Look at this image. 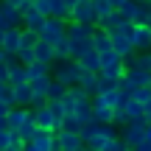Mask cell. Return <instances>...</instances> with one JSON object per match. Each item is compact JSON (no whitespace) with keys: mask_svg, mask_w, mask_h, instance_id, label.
<instances>
[{"mask_svg":"<svg viewBox=\"0 0 151 151\" xmlns=\"http://www.w3.org/2000/svg\"><path fill=\"white\" fill-rule=\"evenodd\" d=\"M28 115H31V106H17V104H14V106L9 109V115H6V126H9L11 132H17L22 123H25Z\"/></svg>","mask_w":151,"mask_h":151,"instance_id":"obj_13","label":"cell"},{"mask_svg":"<svg viewBox=\"0 0 151 151\" xmlns=\"http://www.w3.org/2000/svg\"><path fill=\"white\" fill-rule=\"evenodd\" d=\"M70 20H78V22H98V14H95L92 0H78V3L70 9Z\"/></svg>","mask_w":151,"mask_h":151,"instance_id":"obj_9","label":"cell"},{"mask_svg":"<svg viewBox=\"0 0 151 151\" xmlns=\"http://www.w3.org/2000/svg\"><path fill=\"white\" fill-rule=\"evenodd\" d=\"M112 137H120L118 126H115V123H98V129L84 140V146L92 148V151H106V143L112 140Z\"/></svg>","mask_w":151,"mask_h":151,"instance_id":"obj_2","label":"cell"},{"mask_svg":"<svg viewBox=\"0 0 151 151\" xmlns=\"http://www.w3.org/2000/svg\"><path fill=\"white\" fill-rule=\"evenodd\" d=\"M6 56H9V53H6V50L0 48V65H3V62H6Z\"/></svg>","mask_w":151,"mask_h":151,"instance_id":"obj_37","label":"cell"},{"mask_svg":"<svg viewBox=\"0 0 151 151\" xmlns=\"http://www.w3.org/2000/svg\"><path fill=\"white\" fill-rule=\"evenodd\" d=\"M78 65L84 67V70H95V73H98V70H101V53H98L95 48H90V50L78 59Z\"/></svg>","mask_w":151,"mask_h":151,"instance_id":"obj_21","label":"cell"},{"mask_svg":"<svg viewBox=\"0 0 151 151\" xmlns=\"http://www.w3.org/2000/svg\"><path fill=\"white\" fill-rule=\"evenodd\" d=\"M148 126H151V118H148Z\"/></svg>","mask_w":151,"mask_h":151,"instance_id":"obj_45","label":"cell"},{"mask_svg":"<svg viewBox=\"0 0 151 151\" xmlns=\"http://www.w3.org/2000/svg\"><path fill=\"white\" fill-rule=\"evenodd\" d=\"M25 148V140H22L17 132H11V140H9V151H22Z\"/></svg>","mask_w":151,"mask_h":151,"instance_id":"obj_32","label":"cell"},{"mask_svg":"<svg viewBox=\"0 0 151 151\" xmlns=\"http://www.w3.org/2000/svg\"><path fill=\"white\" fill-rule=\"evenodd\" d=\"M11 95H14L17 106H31V95H34L31 81H17V84H11Z\"/></svg>","mask_w":151,"mask_h":151,"instance_id":"obj_10","label":"cell"},{"mask_svg":"<svg viewBox=\"0 0 151 151\" xmlns=\"http://www.w3.org/2000/svg\"><path fill=\"white\" fill-rule=\"evenodd\" d=\"M34 53H37V59L45 62V65H53V62H56L53 45H50L48 39H37V45H34Z\"/></svg>","mask_w":151,"mask_h":151,"instance_id":"obj_17","label":"cell"},{"mask_svg":"<svg viewBox=\"0 0 151 151\" xmlns=\"http://www.w3.org/2000/svg\"><path fill=\"white\" fill-rule=\"evenodd\" d=\"M3 6H20V0H0Z\"/></svg>","mask_w":151,"mask_h":151,"instance_id":"obj_36","label":"cell"},{"mask_svg":"<svg viewBox=\"0 0 151 151\" xmlns=\"http://www.w3.org/2000/svg\"><path fill=\"white\" fill-rule=\"evenodd\" d=\"M109 3H112V6H115V9H118V6H120V3H123V0H109Z\"/></svg>","mask_w":151,"mask_h":151,"instance_id":"obj_40","label":"cell"},{"mask_svg":"<svg viewBox=\"0 0 151 151\" xmlns=\"http://www.w3.org/2000/svg\"><path fill=\"white\" fill-rule=\"evenodd\" d=\"M120 14L126 17V20H134V11H137V0H123V3L118 6Z\"/></svg>","mask_w":151,"mask_h":151,"instance_id":"obj_29","label":"cell"},{"mask_svg":"<svg viewBox=\"0 0 151 151\" xmlns=\"http://www.w3.org/2000/svg\"><path fill=\"white\" fill-rule=\"evenodd\" d=\"M3 84H9V81H0V87H3Z\"/></svg>","mask_w":151,"mask_h":151,"instance_id":"obj_43","label":"cell"},{"mask_svg":"<svg viewBox=\"0 0 151 151\" xmlns=\"http://www.w3.org/2000/svg\"><path fill=\"white\" fill-rule=\"evenodd\" d=\"M65 37H67V20L65 17H48L45 25L39 28V39H48L50 45L62 42Z\"/></svg>","mask_w":151,"mask_h":151,"instance_id":"obj_4","label":"cell"},{"mask_svg":"<svg viewBox=\"0 0 151 151\" xmlns=\"http://www.w3.org/2000/svg\"><path fill=\"white\" fill-rule=\"evenodd\" d=\"M92 6H95V14H98V20L101 17H109L115 11V6L109 3V0H92Z\"/></svg>","mask_w":151,"mask_h":151,"instance_id":"obj_27","label":"cell"},{"mask_svg":"<svg viewBox=\"0 0 151 151\" xmlns=\"http://www.w3.org/2000/svg\"><path fill=\"white\" fill-rule=\"evenodd\" d=\"M132 98H137L140 104L151 101V84H143V87H137V90H132Z\"/></svg>","mask_w":151,"mask_h":151,"instance_id":"obj_30","label":"cell"},{"mask_svg":"<svg viewBox=\"0 0 151 151\" xmlns=\"http://www.w3.org/2000/svg\"><path fill=\"white\" fill-rule=\"evenodd\" d=\"M25 151H59V137L50 129H37L31 140H25Z\"/></svg>","mask_w":151,"mask_h":151,"instance_id":"obj_3","label":"cell"},{"mask_svg":"<svg viewBox=\"0 0 151 151\" xmlns=\"http://www.w3.org/2000/svg\"><path fill=\"white\" fill-rule=\"evenodd\" d=\"M20 28L22 25H6L3 42H0V48H3L6 53H17V50H20Z\"/></svg>","mask_w":151,"mask_h":151,"instance_id":"obj_12","label":"cell"},{"mask_svg":"<svg viewBox=\"0 0 151 151\" xmlns=\"http://www.w3.org/2000/svg\"><path fill=\"white\" fill-rule=\"evenodd\" d=\"M45 20H48V17H45L39 9H34V6L22 11V28H31V31H37V34H39V28L45 25Z\"/></svg>","mask_w":151,"mask_h":151,"instance_id":"obj_15","label":"cell"},{"mask_svg":"<svg viewBox=\"0 0 151 151\" xmlns=\"http://www.w3.org/2000/svg\"><path fill=\"white\" fill-rule=\"evenodd\" d=\"M67 39H70V37H67ZM90 48H92V37H84V39H70V53H73V59H81V56H84Z\"/></svg>","mask_w":151,"mask_h":151,"instance_id":"obj_22","label":"cell"},{"mask_svg":"<svg viewBox=\"0 0 151 151\" xmlns=\"http://www.w3.org/2000/svg\"><path fill=\"white\" fill-rule=\"evenodd\" d=\"M112 115H115V109L109 106V104H104L98 95H92V120H98V123H112Z\"/></svg>","mask_w":151,"mask_h":151,"instance_id":"obj_14","label":"cell"},{"mask_svg":"<svg viewBox=\"0 0 151 151\" xmlns=\"http://www.w3.org/2000/svg\"><path fill=\"white\" fill-rule=\"evenodd\" d=\"M76 3H78V0H65V6H67V9H73Z\"/></svg>","mask_w":151,"mask_h":151,"instance_id":"obj_38","label":"cell"},{"mask_svg":"<svg viewBox=\"0 0 151 151\" xmlns=\"http://www.w3.org/2000/svg\"><path fill=\"white\" fill-rule=\"evenodd\" d=\"M137 151H151V126H146V134H143L140 146H137Z\"/></svg>","mask_w":151,"mask_h":151,"instance_id":"obj_34","label":"cell"},{"mask_svg":"<svg viewBox=\"0 0 151 151\" xmlns=\"http://www.w3.org/2000/svg\"><path fill=\"white\" fill-rule=\"evenodd\" d=\"M56 137H59V151H78V148H87V146H84V137H81V132L59 129V132H56Z\"/></svg>","mask_w":151,"mask_h":151,"instance_id":"obj_7","label":"cell"},{"mask_svg":"<svg viewBox=\"0 0 151 151\" xmlns=\"http://www.w3.org/2000/svg\"><path fill=\"white\" fill-rule=\"evenodd\" d=\"M3 20H6V25H22V11L17 6H3Z\"/></svg>","mask_w":151,"mask_h":151,"instance_id":"obj_24","label":"cell"},{"mask_svg":"<svg viewBox=\"0 0 151 151\" xmlns=\"http://www.w3.org/2000/svg\"><path fill=\"white\" fill-rule=\"evenodd\" d=\"M132 42H134L137 50H151V25H148V22H137V25H134Z\"/></svg>","mask_w":151,"mask_h":151,"instance_id":"obj_11","label":"cell"},{"mask_svg":"<svg viewBox=\"0 0 151 151\" xmlns=\"http://www.w3.org/2000/svg\"><path fill=\"white\" fill-rule=\"evenodd\" d=\"M17 59H20L22 65H31V62L37 59V53H34V48H20L17 50Z\"/></svg>","mask_w":151,"mask_h":151,"instance_id":"obj_31","label":"cell"},{"mask_svg":"<svg viewBox=\"0 0 151 151\" xmlns=\"http://www.w3.org/2000/svg\"><path fill=\"white\" fill-rule=\"evenodd\" d=\"M3 34H6V25H0V42H3Z\"/></svg>","mask_w":151,"mask_h":151,"instance_id":"obj_42","label":"cell"},{"mask_svg":"<svg viewBox=\"0 0 151 151\" xmlns=\"http://www.w3.org/2000/svg\"><path fill=\"white\" fill-rule=\"evenodd\" d=\"M9 140H11V129L3 126L0 129V151H9Z\"/></svg>","mask_w":151,"mask_h":151,"instance_id":"obj_33","label":"cell"},{"mask_svg":"<svg viewBox=\"0 0 151 151\" xmlns=\"http://www.w3.org/2000/svg\"><path fill=\"white\" fill-rule=\"evenodd\" d=\"M109 37H112V48L118 50L120 56H132V53H137V48H134V42H132V37L129 34H123L120 31V28H112V31H109Z\"/></svg>","mask_w":151,"mask_h":151,"instance_id":"obj_8","label":"cell"},{"mask_svg":"<svg viewBox=\"0 0 151 151\" xmlns=\"http://www.w3.org/2000/svg\"><path fill=\"white\" fill-rule=\"evenodd\" d=\"M123 109H126V115H129V120H140V118H146V112H143V104L137 101V98H129Z\"/></svg>","mask_w":151,"mask_h":151,"instance_id":"obj_25","label":"cell"},{"mask_svg":"<svg viewBox=\"0 0 151 151\" xmlns=\"http://www.w3.org/2000/svg\"><path fill=\"white\" fill-rule=\"evenodd\" d=\"M148 84H151V78H148Z\"/></svg>","mask_w":151,"mask_h":151,"instance_id":"obj_46","label":"cell"},{"mask_svg":"<svg viewBox=\"0 0 151 151\" xmlns=\"http://www.w3.org/2000/svg\"><path fill=\"white\" fill-rule=\"evenodd\" d=\"M137 3H146V0H137Z\"/></svg>","mask_w":151,"mask_h":151,"instance_id":"obj_44","label":"cell"},{"mask_svg":"<svg viewBox=\"0 0 151 151\" xmlns=\"http://www.w3.org/2000/svg\"><path fill=\"white\" fill-rule=\"evenodd\" d=\"M92 31H95V22L67 20V37H70V39H84V37H92Z\"/></svg>","mask_w":151,"mask_h":151,"instance_id":"obj_16","label":"cell"},{"mask_svg":"<svg viewBox=\"0 0 151 151\" xmlns=\"http://www.w3.org/2000/svg\"><path fill=\"white\" fill-rule=\"evenodd\" d=\"M146 126H148L146 118H140V120H129L126 126H120V137L126 140V146H129V148H137V146H140L143 134H146Z\"/></svg>","mask_w":151,"mask_h":151,"instance_id":"obj_6","label":"cell"},{"mask_svg":"<svg viewBox=\"0 0 151 151\" xmlns=\"http://www.w3.org/2000/svg\"><path fill=\"white\" fill-rule=\"evenodd\" d=\"M73 115L81 120V126H84V123H90V120H92V98H78V101H76Z\"/></svg>","mask_w":151,"mask_h":151,"instance_id":"obj_19","label":"cell"},{"mask_svg":"<svg viewBox=\"0 0 151 151\" xmlns=\"http://www.w3.org/2000/svg\"><path fill=\"white\" fill-rule=\"evenodd\" d=\"M3 126H6V115H0V129H3Z\"/></svg>","mask_w":151,"mask_h":151,"instance_id":"obj_41","label":"cell"},{"mask_svg":"<svg viewBox=\"0 0 151 151\" xmlns=\"http://www.w3.org/2000/svg\"><path fill=\"white\" fill-rule=\"evenodd\" d=\"M143 112H146V120H148V118H151V101L143 104Z\"/></svg>","mask_w":151,"mask_h":151,"instance_id":"obj_35","label":"cell"},{"mask_svg":"<svg viewBox=\"0 0 151 151\" xmlns=\"http://www.w3.org/2000/svg\"><path fill=\"white\" fill-rule=\"evenodd\" d=\"M92 48H95L98 53H104V50L112 48V37H109L106 28H98L95 25V31H92Z\"/></svg>","mask_w":151,"mask_h":151,"instance_id":"obj_18","label":"cell"},{"mask_svg":"<svg viewBox=\"0 0 151 151\" xmlns=\"http://www.w3.org/2000/svg\"><path fill=\"white\" fill-rule=\"evenodd\" d=\"M65 92H67V84H62V81H50V90H48V101L50 98H65Z\"/></svg>","mask_w":151,"mask_h":151,"instance_id":"obj_28","label":"cell"},{"mask_svg":"<svg viewBox=\"0 0 151 151\" xmlns=\"http://www.w3.org/2000/svg\"><path fill=\"white\" fill-rule=\"evenodd\" d=\"M50 76H53L56 81H62V84L73 87V84H78V78H81V65H78V59H56L53 65H50Z\"/></svg>","mask_w":151,"mask_h":151,"instance_id":"obj_1","label":"cell"},{"mask_svg":"<svg viewBox=\"0 0 151 151\" xmlns=\"http://www.w3.org/2000/svg\"><path fill=\"white\" fill-rule=\"evenodd\" d=\"M31 112H34V120H37L39 129H50V132H59L62 129V118H59V115H53V109H50L48 104L31 106Z\"/></svg>","mask_w":151,"mask_h":151,"instance_id":"obj_5","label":"cell"},{"mask_svg":"<svg viewBox=\"0 0 151 151\" xmlns=\"http://www.w3.org/2000/svg\"><path fill=\"white\" fill-rule=\"evenodd\" d=\"M78 84L84 87L87 90V95H98V73L95 70H84V67H81V78H78Z\"/></svg>","mask_w":151,"mask_h":151,"instance_id":"obj_20","label":"cell"},{"mask_svg":"<svg viewBox=\"0 0 151 151\" xmlns=\"http://www.w3.org/2000/svg\"><path fill=\"white\" fill-rule=\"evenodd\" d=\"M25 73H28V81H34V78H39V76H48V73H50V65L34 59L31 65H25Z\"/></svg>","mask_w":151,"mask_h":151,"instance_id":"obj_23","label":"cell"},{"mask_svg":"<svg viewBox=\"0 0 151 151\" xmlns=\"http://www.w3.org/2000/svg\"><path fill=\"white\" fill-rule=\"evenodd\" d=\"M0 25H6V20H3V6H0Z\"/></svg>","mask_w":151,"mask_h":151,"instance_id":"obj_39","label":"cell"},{"mask_svg":"<svg viewBox=\"0 0 151 151\" xmlns=\"http://www.w3.org/2000/svg\"><path fill=\"white\" fill-rule=\"evenodd\" d=\"M53 53H56V59H73V53H70V39H62V42H56L53 45Z\"/></svg>","mask_w":151,"mask_h":151,"instance_id":"obj_26","label":"cell"}]
</instances>
